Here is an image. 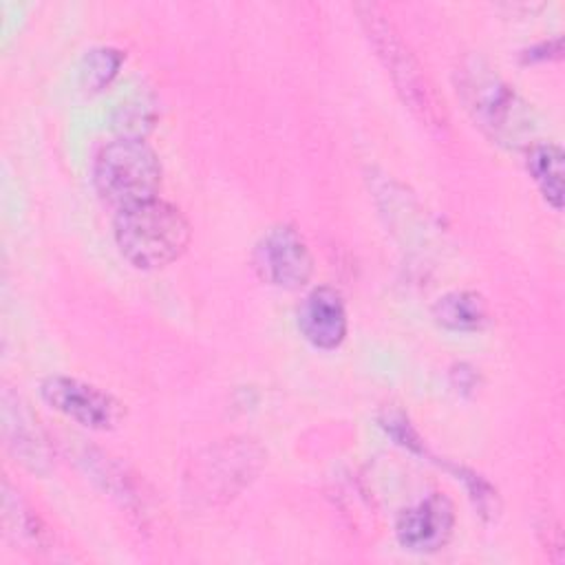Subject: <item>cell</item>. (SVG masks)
I'll return each mask as SVG.
<instances>
[{
	"label": "cell",
	"mask_w": 565,
	"mask_h": 565,
	"mask_svg": "<svg viewBox=\"0 0 565 565\" xmlns=\"http://www.w3.org/2000/svg\"><path fill=\"white\" fill-rule=\"evenodd\" d=\"M455 90L475 126L492 143L527 150L536 141L534 108L486 60L466 55L455 68Z\"/></svg>",
	"instance_id": "1"
},
{
	"label": "cell",
	"mask_w": 565,
	"mask_h": 565,
	"mask_svg": "<svg viewBox=\"0 0 565 565\" xmlns=\"http://www.w3.org/2000/svg\"><path fill=\"white\" fill-rule=\"evenodd\" d=\"M40 395L53 411L90 430H113L126 415L115 395L71 375L44 377Z\"/></svg>",
	"instance_id": "7"
},
{
	"label": "cell",
	"mask_w": 565,
	"mask_h": 565,
	"mask_svg": "<svg viewBox=\"0 0 565 565\" xmlns=\"http://www.w3.org/2000/svg\"><path fill=\"white\" fill-rule=\"evenodd\" d=\"M2 516H4V530L9 536H13L15 543H22L26 547L49 545V532L42 519L24 503L20 492L11 490L7 481L2 483Z\"/></svg>",
	"instance_id": "13"
},
{
	"label": "cell",
	"mask_w": 565,
	"mask_h": 565,
	"mask_svg": "<svg viewBox=\"0 0 565 565\" xmlns=\"http://www.w3.org/2000/svg\"><path fill=\"white\" fill-rule=\"evenodd\" d=\"M113 236L119 254L137 269L174 263L190 245V223L170 201L159 196L117 210Z\"/></svg>",
	"instance_id": "3"
},
{
	"label": "cell",
	"mask_w": 565,
	"mask_h": 565,
	"mask_svg": "<svg viewBox=\"0 0 565 565\" xmlns=\"http://www.w3.org/2000/svg\"><path fill=\"white\" fill-rule=\"evenodd\" d=\"M252 265L271 287L300 289L313 274V256L305 236L289 223L271 225L254 245Z\"/></svg>",
	"instance_id": "6"
},
{
	"label": "cell",
	"mask_w": 565,
	"mask_h": 565,
	"mask_svg": "<svg viewBox=\"0 0 565 565\" xmlns=\"http://www.w3.org/2000/svg\"><path fill=\"white\" fill-rule=\"evenodd\" d=\"M263 463V450L252 439H225L212 446L207 455L194 461V472L188 477L192 488L205 501L232 499L243 490Z\"/></svg>",
	"instance_id": "5"
},
{
	"label": "cell",
	"mask_w": 565,
	"mask_h": 565,
	"mask_svg": "<svg viewBox=\"0 0 565 565\" xmlns=\"http://www.w3.org/2000/svg\"><path fill=\"white\" fill-rule=\"evenodd\" d=\"M430 313L441 329L455 333H477L490 324V307L486 298L470 289H455L439 296Z\"/></svg>",
	"instance_id": "11"
},
{
	"label": "cell",
	"mask_w": 565,
	"mask_h": 565,
	"mask_svg": "<svg viewBox=\"0 0 565 565\" xmlns=\"http://www.w3.org/2000/svg\"><path fill=\"white\" fill-rule=\"evenodd\" d=\"M525 170L556 212L563 210V150L552 141H534L525 150Z\"/></svg>",
	"instance_id": "12"
},
{
	"label": "cell",
	"mask_w": 565,
	"mask_h": 565,
	"mask_svg": "<svg viewBox=\"0 0 565 565\" xmlns=\"http://www.w3.org/2000/svg\"><path fill=\"white\" fill-rule=\"evenodd\" d=\"M455 532L452 501L433 492L404 508L395 519L397 543L413 554H435L448 545Z\"/></svg>",
	"instance_id": "8"
},
{
	"label": "cell",
	"mask_w": 565,
	"mask_h": 565,
	"mask_svg": "<svg viewBox=\"0 0 565 565\" xmlns=\"http://www.w3.org/2000/svg\"><path fill=\"white\" fill-rule=\"evenodd\" d=\"M300 335L320 351L338 349L349 331L347 307L342 294L333 287H313L300 302L296 313Z\"/></svg>",
	"instance_id": "10"
},
{
	"label": "cell",
	"mask_w": 565,
	"mask_h": 565,
	"mask_svg": "<svg viewBox=\"0 0 565 565\" xmlns=\"http://www.w3.org/2000/svg\"><path fill=\"white\" fill-rule=\"evenodd\" d=\"M161 174V161L143 139L119 137L106 143L93 161L95 188L117 210L154 199Z\"/></svg>",
	"instance_id": "4"
},
{
	"label": "cell",
	"mask_w": 565,
	"mask_h": 565,
	"mask_svg": "<svg viewBox=\"0 0 565 565\" xmlns=\"http://www.w3.org/2000/svg\"><path fill=\"white\" fill-rule=\"evenodd\" d=\"M157 119L154 102L146 95H135L119 104V108L113 115V126L119 132V137L128 139H143Z\"/></svg>",
	"instance_id": "15"
},
{
	"label": "cell",
	"mask_w": 565,
	"mask_h": 565,
	"mask_svg": "<svg viewBox=\"0 0 565 565\" xmlns=\"http://www.w3.org/2000/svg\"><path fill=\"white\" fill-rule=\"evenodd\" d=\"M450 377H452V386L461 393L466 391H475L477 388V371L466 366V364H459L450 371Z\"/></svg>",
	"instance_id": "16"
},
{
	"label": "cell",
	"mask_w": 565,
	"mask_h": 565,
	"mask_svg": "<svg viewBox=\"0 0 565 565\" xmlns=\"http://www.w3.org/2000/svg\"><path fill=\"white\" fill-rule=\"evenodd\" d=\"M2 435L11 455L33 472H46L53 466V450L44 428L29 408V404L13 393L2 388Z\"/></svg>",
	"instance_id": "9"
},
{
	"label": "cell",
	"mask_w": 565,
	"mask_h": 565,
	"mask_svg": "<svg viewBox=\"0 0 565 565\" xmlns=\"http://www.w3.org/2000/svg\"><path fill=\"white\" fill-rule=\"evenodd\" d=\"M355 11L377 60L393 79V86L399 93L402 102L430 132L444 135L448 130V115L444 102L439 99L433 82L424 73L413 51L399 38L393 22L384 15L380 7L369 2L355 4Z\"/></svg>",
	"instance_id": "2"
},
{
	"label": "cell",
	"mask_w": 565,
	"mask_h": 565,
	"mask_svg": "<svg viewBox=\"0 0 565 565\" xmlns=\"http://www.w3.org/2000/svg\"><path fill=\"white\" fill-rule=\"evenodd\" d=\"M124 60H126V55L113 46H97V49L88 51L84 55L82 68H79L82 88L88 93H97L104 86H108L113 82V77L117 75Z\"/></svg>",
	"instance_id": "14"
}]
</instances>
